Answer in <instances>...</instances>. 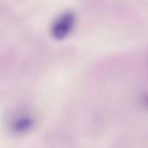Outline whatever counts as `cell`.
<instances>
[{
  "mask_svg": "<svg viewBox=\"0 0 148 148\" xmlns=\"http://www.w3.org/2000/svg\"><path fill=\"white\" fill-rule=\"evenodd\" d=\"M75 20V15L71 11H66L60 14L52 24L51 32L53 36L57 39L67 36L73 28Z\"/></svg>",
  "mask_w": 148,
  "mask_h": 148,
  "instance_id": "1",
  "label": "cell"
},
{
  "mask_svg": "<svg viewBox=\"0 0 148 148\" xmlns=\"http://www.w3.org/2000/svg\"><path fill=\"white\" fill-rule=\"evenodd\" d=\"M32 121L30 117H25L18 120L13 125V130L16 132H22L27 130L32 125Z\"/></svg>",
  "mask_w": 148,
  "mask_h": 148,
  "instance_id": "2",
  "label": "cell"
}]
</instances>
